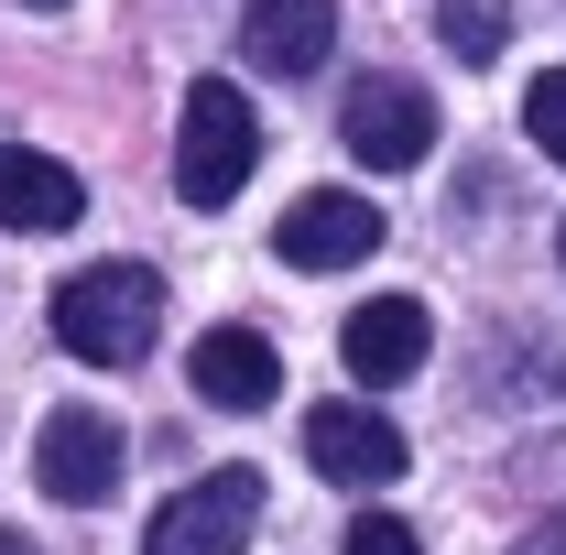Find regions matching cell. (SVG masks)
Listing matches in <instances>:
<instances>
[{"instance_id": "e0dca14e", "label": "cell", "mask_w": 566, "mask_h": 555, "mask_svg": "<svg viewBox=\"0 0 566 555\" xmlns=\"http://www.w3.org/2000/svg\"><path fill=\"white\" fill-rule=\"evenodd\" d=\"M523 555H556V545H523Z\"/></svg>"}, {"instance_id": "8992f818", "label": "cell", "mask_w": 566, "mask_h": 555, "mask_svg": "<svg viewBox=\"0 0 566 555\" xmlns=\"http://www.w3.org/2000/svg\"><path fill=\"white\" fill-rule=\"evenodd\" d=\"M305 458L338 490H381V480H403V425L381 404H316L305 415Z\"/></svg>"}, {"instance_id": "30bf717a", "label": "cell", "mask_w": 566, "mask_h": 555, "mask_svg": "<svg viewBox=\"0 0 566 555\" xmlns=\"http://www.w3.org/2000/svg\"><path fill=\"white\" fill-rule=\"evenodd\" d=\"M186 381H197V404H218V415H262L283 392V359H273L262 327H208L197 359H186Z\"/></svg>"}, {"instance_id": "4fadbf2b", "label": "cell", "mask_w": 566, "mask_h": 555, "mask_svg": "<svg viewBox=\"0 0 566 555\" xmlns=\"http://www.w3.org/2000/svg\"><path fill=\"white\" fill-rule=\"evenodd\" d=\"M523 132H534L545 164H566V66H545L534 87H523Z\"/></svg>"}, {"instance_id": "ac0fdd59", "label": "cell", "mask_w": 566, "mask_h": 555, "mask_svg": "<svg viewBox=\"0 0 566 555\" xmlns=\"http://www.w3.org/2000/svg\"><path fill=\"white\" fill-rule=\"evenodd\" d=\"M556 262H566V229H556Z\"/></svg>"}, {"instance_id": "ba28073f", "label": "cell", "mask_w": 566, "mask_h": 555, "mask_svg": "<svg viewBox=\"0 0 566 555\" xmlns=\"http://www.w3.org/2000/svg\"><path fill=\"white\" fill-rule=\"evenodd\" d=\"M273 251L294 273H349V262L381 251V208H370V197H294L283 229H273Z\"/></svg>"}, {"instance_id": "5bb4252c", "label": "cell", "mask_w": 566, "mask_h": 555, "mask_svg": "<svg viewBox=\"0 0 566 555\" xmlns=\"http://www.w3.org/2000/svg\"><path fill=\"white\" fill-rule=\"evenodd\" d=\"M349 555H424V545H415V523H392V512H359V523H349Z\"/></svg>"}, {"instance_id": "5b68a950", "label": "cell", "mask_w": 566, "mask_h": 555, "mask_svg": "<svg viewBox=\"0 0 566 555\" xmlns=\"http://www.w3.org/2000/svg\"><path fill=\"white\" fill-rule=\"evenodd\" d=\"M33 480H44V501H109L120 490V425L87 415V404H66V415H44V436H33Z\"/></svg>"}, {"instance_id": "2e32d148", "label": "cell", "mask_w": 566, "mask_h": 555, "mask_svg": "<svg viewBox=\"0 0 566 555\" xmlns=\"http://www.w3.org/2000/svg\"><path fill=\"white\" fill-rule=\"evenodd\" d=\"M22 11H66V0H22Z\"/></svg>"}, {"instance_id": "7a4b0ae2", "label": "cell", "mask_w": 566, "mask_h": 555, "mask_svg": "<svg viewBox=\"0 0 566 555\" xmlns=\"http://www.w3.org/2000/svg\"><path fill=\"white\" fill-rule=\"evenodd\" d=\"M251 164H262L251 98H240L229 76H197V87H186V132H175V197H186V208H229V197L251 186Z\"/></svg>"}, {"instance_id": "9c48e42d", "label": "cell", "mask_w": 566, "mask_h": 555, "mask_svg": "<svg viewBox=\"0 0 566 555\" xmlns=\"http://www.w3.org/2000/svg\"><path fill=\"white\" fill-rule=\"evenodd\" d=\"M338 44V0H240V55L262 76H316Z\"/></svg>"}, {"instance_id": "9a60e30c", "label": "cell", "mask_w": 566, "mask_h": 555, "mask_svg": "<svg viewBox=\"0 0 566 555\" xmlns=\"http://www.w3.org/2000/svg\"><path fill=\"white\" fill-rule=\"evenodd\" d=\"M0 555H33V545H22V534H0Z\"/></svg>"}, {"instance_id": "3957f363", "label": "cell", "mask_w": 566, "mask_h": 555, "mask_svg": "<svg viewBox=\"0 0 566 555\" xmlns=\"http://www.w3.org/2000/svg\"><path fill=\"white\" fill-rule=\"evenodd\" d=\"M251 523H262V480H251V469H208L197 490H175V501L153 512L142 555H240Z\"/></svg>"}, {"instance_id": "7c38bea8", "label": "cell", "mask_w": 566, "mask_h": 555, "mask_svg": "<svg viewBox=\"0 0 566 555\" xmlns=\"http://www.w3.org/2000/svg\"><path fill=\"white\" fill-rule=\"evenodd\" d=\"M436 33H447V55L491 66L501 44H512V0H436Z\"/></svg>"}, {"instance_id": "52a82bcc", "label": "cell", "mask_w": 566, "mask_h": 555, "mask_svg": "<svg viewBox=\"0 0 566 555\" xmlns=\"http://www.w3.org/2000/svg\"><path fill=\"white\" fill-rule=\"evenodd\" d=\"M424 348H436V316H424L415 294H370L349 327H338V359H349L359 392H392V381H415Z\"/></svg>"}, {"instance_id": "8fae6325", "label": "cell", "mask_w": 566, "mask_h": 555, "mask_svg": "<svg viewBox=\"0 0 566 555\" xmlns=\"http://www.w3.org/2000/svg\"><path fill=\"white\" fill-rule=\"evenodd\" d=\"M87 218V186H76L55 153H33V142H0V229H22V240H44V229H76Z\"/></svg>"}, {"instance_id": "6da1fadb", "label": "cell", "mask_w": 566, "mask_h": 555, "mask_svg": "<svg viewBox=\"0 0 566 555\" xmlns=\"http://www.w3.org/2000/svg\"><path fill=\"white\" fill-rule=\"evenodd\" d=\"M164 327V283L142 273V262H87V273L55 283V348L66 359H98V370H120L142 359Z\"/></svg>"}, {"instance_id": "277c9868", "label": "cell", "mask_w": 566, "mask_h": 555, "mask_svg": "<svg viewBox=\"0 0 566 555\" xmlns=\"http://www.w3.org/2000/svg\"><path fill=\"white\" fill-rule=\"evenodd\" d=\"M338 132H349V153L370 175H415L424 153H436V98H424L415 76H359Z\"/></svg>"}]
</instances>
